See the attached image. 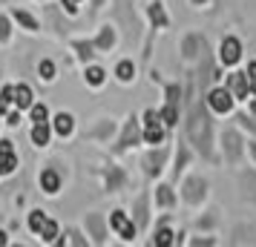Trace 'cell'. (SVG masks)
I'll return each mask as SVG.
<instances>
[{
    "instance_id": "cell-1",
    "label": "cell",
    "mask_w": 256,
    "mask_h": 247,
    "mask_svg": "<svg viewBox=\"0 0 256 247\" xmlns=\"http://www.w3.org/2000/svg\"><path fill=\"white\" fill-rule=\"evenodd\" d=\"M187 138H190V144H196V150L204 158H216L213 155V141H210V115L198 98H190V109H187Z\"/></svg>"
},
{
    "instance_id": "cell-2",
    "label": "cell",
    "mask_w": 256,
    "mask_h": 247,
    "mask_svg": "<svg viewBox=\"0 0 256 247\" xmlns=\"http://www.w3.org/2000/svg\"><path fill=\"white\" fill-rule=\"evenodd\" d=\"M141 138H144V130H138V118L130 115L127 121H124V130H121V135H118V141H116V155L132 150Z\"/></svg>"
},
{
    "instance_id": "cell-3",
    "label": "cell",
    "mask_w": 256,
    "mask_h": 247,
    "mask_svg": "<svg viewBox=\"0 0 256 247\" xmlns=\"http://www.w3.org/2000/svg\"><path fill=\"white\" fill-rule=\"evenodd\" d=\"M110 227L116 230V236L121 239V242H136L138 224L132 222L124 210H112V213H110Z\"/></svg>"
},
{
    "instance_id": "cell-4",
    "label": "cell",
    "mask_w": 256,
    "mask_h": 247,
    "mask_svg": "<svg viewBox=\"0 0 256 247\" xmlns=\"http://www.w3.org/2000/svg\"><path fill=\"white\" fill-rule=\"evenodd\" d=\"M18 167H20V155L14 150V141L12 138H0V178L14 176Z\"/></svg>"
},
{
    "instance_id": "cell-5",
    "label": "cell",
    "mask_w": 256,
    "mask_h": 247,
    "mask_svg": "<svg viewBox=\"0 0 256 247\" xmlns=\"http://www.w3.org/2000/svg\"><path fill=\"white\" fill-rule=\"evenodd\" d=\"M164 127L167 124H162V115L156 109H147L144 112V141L147 144H152V147L164 144Z\"/></svg>"
},
{
    "instance_id": "cell-6",
    "label": "cell",
    "mask_w": 256,
    "mask_h": 247,
    "mask_svg": "<svg viewBox=\"0 0 256 247\" xmlns=\"http://www.w3.org/2000/svg\"><path fill=\"white\" fill-rule=\"evenodd\" d=\"M167 155H170V150L164 147V144H158V147H152L150 153L141 158V164H144V173L150 178H156V176H162V170H164V164H167Z\"/></svg>"
},
{
    "instance_id": "cell-7",
    "label": "cell",
    "mask_w": 256,
    "mask_h": 247,
    "mask_svg": "<svg viewBox=\"0 0 256 247\" xmlns=\"http://www.w3.org/2000/svg\"><path fill=\"white\" fill-rule=\"evenodd\" d=\"M208 181L202 176H187L184 178V190H182V196H184L187 204H202V201L208 199Z\"/></svg>"
},
{
    "instance_id": "cell-8",
    "label": "cell",
    "mask_w": 256,
    "mask_h": 247,
    "mask_svg": "<svg viewBox=\"0 0 256 247\" xmlns=\"http://www.w3.org/2000/svg\"><path fill=\"white\" fill-rule=\"evenodd\" d=\"M38 184H40V193H44V196H58L64 178H60V173L55 167H44V170L38 173Z\"/></svg>"
},
{
    "instance_id": "cell-9",
    "label": "cell",
    "mask_w": 256,
    "mask_h": 247,
    "mask_svg": "<svg viewBox=\"0 0 256 247\" xmlns=\"http://www.w3.org/2000/svg\"><path fill=\"white\" fill-rule=\"evenodd\" d=\"M208 40L202 35H196V32H190V35H184V40H182V55H184L187 60H196L198 55H204L208 52Z\"/></svg>"
},
{
    "instance_id": "cell-10",
    "label": "cell",
    "mask_w": 256,
    "mask_h": 247,
    "mask_svg": "<svg viewBox=\"0 0 256 247\" xmlns=\"http://www.w3.org/2000/svg\"><path fill=\"white\" fill-rule=\"evenodd\" d=\"M9 14H12V20L24 32H29V35H38L40 32V20H38L35 14L29 12V9H20V6H14V9H9Z\"/></svg>"
},
{
    "instance_id": "cell-11",
    "label": "cell",
    "mask_w": 256,
    "mask_h": 247,
    "mask_svg": "<svg viewBox=\"0 0 256 247\" xmlns=\"http://www.w3.org/2000/svg\"><path fill=\"white\" fill-rule=\"evenodd\" d=\"M84 224H86V233L92 236L95 245H106V224H104V216L101 213H86Z\"/></svg>"
},
{
    "instance_id": "cell-12",
    "label": "cell",
    "mask_w": 256,
    "mask_h": 247,
    "mask_svg": "<svg viewBox=\"0 0 256 247\" xmlns=\"http://www.w3.org/2000/svg\"><path fill=\"white\" fill-rule=\"evenodd\" d=\"M219 58H222L224 66H236V63H239V58H242V43H239V37H224V40H222Z\"/></svg>"
},
{
    "instance_id": "cell-13",
    "label": "cell",
    "mask_w": 256,
    "mask_h": 247,
    "mask_svg": "<svg viewBox=\"0 0 256 247\" xmlns=\"http://www.w3.org/2000/svg\"><path fill=\"white\" fill-rule=\"evenodd\" d=\"M222 147H224L228 161H230V164H236V161H239V155H242V141H239V132H236V130H224V132H222Z\"/></svg>"
},
{
    "instance_id": "cell-14",
    "label": "cell",
    "mask_w": 256,
    "mask_h": 247,
    "mask_svg": "<svg viewBox=\"0 0 256 247\" xmlns=\"http://www.w3.org/2000/svg\"><path fill=\"white\" fill-rule=\"evenodd\" d=\"M52 121H46V124H32V130H29V141H32V147H38V150H46L49 141H52Z\"/></svg>"
},
{
    "instance_id": "cell-15",
    "label": "cell",
    "mask_w": 256,
    "mask_h": 247,
    "mask_svg": "<svg viewBox=\"0 0 256 247\" xmlns=\"http://www.w3.org/2000/svg\"><path fill=\"white\" fill-rule=\"evenodd\" d=\"M52 130H55L58 138H70L75 132V115L72 112H55L52 115Z\"/></svg>"
},
{
    "instance_id": "cell-16",
    "label": "cell",
    "mask_w": 256,
    "mask_h": 247,
    "mask_svg": "<svg viewBox=\"0 0 256 247\" xmlns=\"http://www.w3.org/2000/svg\"><path fill=\"white\" fill-rule=\"evenodd\" d=\"M208 104L216 112H230L233 109V92L230 89H210L208 92Z\"/></svg>"
},
{
    "instance_id": "cell-17",
    "label": "cell",
    "mask_w": 256,
    "mask_h": 247,
    "mask_svg": "<svg viewBox=\"0 0 256 247\" xmlns=\"http://www.w3.org/2000/svg\"><path fill=\"white\" fill-rule=\"evenodd\" d=\"M35 104V89L29 86V83L18 81L14 83V106L20 109V112H29V106Z\"/></svg>"
},
{
    "instance_id": "cell-18",
    "label": "cell",
    "mask_w": 256,
    "mask_h": 247,
    "mask_svg": "<svg viewBox=\"0 0 256 247\" xmlns=\"http://www.w3.org/2000/svg\"><path fill=\"white\" fill-rule=\"evenodd\" d=\"M132 222L138 224V230H144L147 222H150V196L147 193H141L136 204H132Z\"/></svg>"
},
{
    "instance_id": "cell-19",
    "label": "cell",
    "mask_w": 256,
    "mask_h": 247,
    "mask_svg": "<svg viewBox=\"0 0 256 247\" xmlns=\"http://www.w3.org/2000/svg\"><path fill=\"white\" fill-rule=\"evenodd\" d=\"M116 17L118 20H124V23L130 26V40H136L138 37V23H136V14H132V9H130V0H118L116 6Z\"/></svg>"
},
{
    "instance_id": "cell-20",
    "label": "cell",
    "mask_w": 256,
    "mask_h": 247,
    "mask_svg": "<svg viewBox=\"0 0 256 247\" xmlns=\"http://www.w3.org/2000/svg\"><path fill=\"white\" fill-rule=\"evenodd\" d=\"M70 49L78 55V60H84V63H90V60L98 55L95 40H84V37H75V40H70Z\"/></svg>"
},
{
    "instance_id": "cell-21",
    "label": "cell",
    "mask_w": 256,
    "mask_h": 247,
    "mask_svg": "<svg viewBox=\"0 0 256 247\" xmlns=\"http://www.w3.org/2000/svg\"><path fill=\"white\" fill-rule=\"evenodd\" d=\"M228 89L233 92V98L244 101L248 92H250V86H248V75H244V72H230V75H228Z\"/></svg>"
},
{
    "instance_id": "cell-22",
    "label": "cell",
    "mask_w": 256,
    "mask_h": 247,
    "mask_svg": "<svg viewBox=\"0 0 256 247\" xmlns=\"http://www.w3.org/2000/svg\"><path fill=\"white\" fill-rule=\"evenodd\" d=\"M112 132H116V121H112V118H101L92 130L86 132V138H95V141H110V138H112Z\"/></svg>"
},
{
    "instance_id": "cell-23",
    "label": "cell",
    "mask_w": 256,
    "mask_h": 247,
    "mask_svg": "<svg viewBox=\"0 0 256 247\" xmlns=\"http://www.w3.org/2000/svg\"><path fill=\"white\" fill-rule=\"evenodd\" d=\"M84 83H86L90 89H101V86L106 83V72H104V66L86 63V69H84Z\"/></svg>"
},
{
    "instance_id": "cell-24",
    "label": "cell",
    "mask_w": 256,
    "mask_h": 247,
    "mask_svg": "<svg viewBox=\"0 0 256 247\" xmlns=\"http://www.w3.org/2000/svg\"><path fill=\"white\" fill-rule=\"evenodd\" d=\"M92 40H95V46H98V52H110V49L116 46L118 35H116V29H112V26H101V29H98V35H95Z\"/></svg>"
},
{
    "instance_id": "cell-25",
    "label": "cell",
    "mask_w": 256,
    "mask_h": 247,
    "mask_svg": "<svg viewBox=\"0 0 256 247\" xmlns=\"http://www.w3.org/2000/svg\"><path fill=\"white\" fill-rule=\"evenodd\" d=\"M104 184L110 193H118V190L127 184V176H124V170L121 167H110V170H104Z\"/></svg>"
},
{
    "instance_id": "cell-26",
    "label": "cell",
    "mask_w": 256,
    "mask_h": 247,
    "mask_svg": "<svg viewBox=\"0 0 256 247\" xmlns=\"http://www.w3.org/2000/svg\"><path fill=\"white\" fill-rule=\"evenodd\" d=\"M147 14H150L152 29H164V26L170 23V17H167V12H164V6L158 3V0H152L150 6H147Z\"/></svg>"
},
{
    "instance_id": "cell-27",
    "label": "cell",
    "mask_w": 256,
    "mask_h": 247,
    "mask_svg": "<svg viewBox=\"0 0 256 247\" xmlns=\"http://www.w3.org/2000/svg\"><path fill=\"white\" fill-rule=\"evenodd\" d=\"M38 78H40L44 83H52L55 78H58V63L49 60V58H44L40 63H38Z\"/></svg>"
},
{
    "instance_id": "cell-28",
    "label": "cell",
    "mask_w": 256,
    "mask_h": 247,
    "mask_svg": "<svg viewBox=\"0 0 256 247\" xmlns=\"http://www.w3.org/2000/svg\"><path fill=\"white\" fill-rule=\"evenodd\" d=\"M156 204L164 207V210H170L176 204V196H173V187H170V184H158V187H156Z\"/></svg>"
},
{
    "instance_id": "cell-29",
    "label": "cell",
    "mask_w": 256,
    "mask_h": 247,
    "mask_svg": "<svg viewBox=\"0 0 256 247\" xmlns=\"http://www.w3.org/2000/svg\"><path fill=\"white\" fill-rule=\"evenodd\" d=\"M9 109H14V83H3L0 86V115H6Z\"/></svg>"
},
{
    "instance_id": "cell-30",
    "label": "cell",
    "mask_w": 256,
    "mask_h": 247,
    "mask_svg": "<svg viewBox=\"0 0 256 247\" xmlns=\"http://www.w3.org/2000/svg\"><path fill=\"white\" fill-rule=\"evenodd\" d=\"M29 121H32V124H46V121H52L49 106L44 104V101H35V104L29 106Z\"/></svg>"
},
{
    "instance_id": "cell-31",
    "label": "cell",
    "mask_w": 256,
    "mask_h": 247,
    "mask_svg": "<svg viewBox=\"0 0 256 247\" xmlns=\"http://www.w3.org/2000/svg\"><path fill=\"white\" fill-rule=\"evenodd\" d=\"M46 222H49V216H46V210H32L29 213V230H32V233L35 236H40V230H44V227H46Z\"/></svg>"
},
{
    "instance_id": "cell-32",
    "label": "cell",
    "mask_w": 256,
    "mask_h": 247,
    "mask_svg": "<svg viewBox=\"0 0 256 247\" xmlns=\"http://www.w3.org/2000/svg\"><path fill=\"white\" fill-rule=\"evenodd\" d=\"M116 78H118L121 83H130L132 78H136V63H132V60H118Z\"/></svg>"
},
{
    "instance_id": "cell-33",
    "label": "cell",
    "mask_w": 256,
    "mask_h": 247,
    "mask_svg": "<svg viewBox=\"0 0 256 247\" xmlns=\"http://www.w3.org/2000/svg\"><path fill=\"white\" fill-rule=\"evenodd\" d=\"M58 236H60L58 222H55V219H49V222H46V227L40 230V236H38V239H40L44 245H55V242H58Z\"/></svg>"
},
{
    "instance_id": "cell-34",
    "label": "cell",
    "mask_w": 256,
    "mask_h": 247,
    "mask_svg": "<svg viewBox=\"0 0 256 247\" xmlns=\"http://www.w3.org/2000/svg\"><path fill=\"white\" fill-rule=\"evenodd\" d=\"M173 236H176V233L162 222V224H158V230H156V236H152V245H156V247H167V245H173V242H176Z\"/></svg>"
},
{
    "instance_id": "cell-35",
    "label": "cell",
    "mask_w": 256,
    "mask_h": 247,
    "mask_svg": "<svg viewBox=\"0 0 256 247\" xmlns=\"http://www.w3.org/2000/svg\"><path fill=\"white\" fill-rule=\"evenodd\" d=\"M12 14H0V46H6L12 40Z\"/></svg>"
},
{
    "instance_id": "cell-36",
    "label": "cell",
    "mask_w": 256,
    "mask_h": 247,
    "mask_svg": "<svg viewBox=\"0 0 256 247\" xmlns=\"http://www.w3.org/2000/svg\"><path fill=\"white\" fill-rule=\"evenodd\" d=\"M158 115H162V121L167 124V127H176V124H178V106L176 104H164L162 109H158Z\"/></svg>"
},
{
    "instance_id": "cell-37",
    "label": "cell",
    "mask_w": 256,
    "mask_h": 247,
    "mask_svg": "<svg viewBox=\"0 0 256 247\" xmlns=\"http://www.w3.org/2000/svg\"><path fill=\"white\" fill-rule=\"evenodd\" d=\"M187 158H190V155H187V147H184V141H182V144H178V153H176V170H173L176 178L182 176V167L187 164Z\"/></svg>"
},
{
    "instance_id": "cell-38",
    "label": "cell",
    "mask_w": 256,
    "mask_h": 247,
    "mask_svg": "<svg viewBox=\"0 0 256 247\" xmlns=\"http://www.w3.org/2000/svg\"><path fill=\"white\" fill-rule=\"evenodd\" d=\"M20 121H24V112H20L18 106L6 112V127H20Z\"/></svg>"
},
{
    "instance_id": "cell-39",
    "label": "cell",
    "mask_w": 256,
    "mask_h": 247,
    "mask_svg": "<svg viewBox=\"0 0 256 247\" xmlns=\"http://www.w3.org/2000/svg\"><path fill=\"white\" fill-rule=\"evenodd\" d=\"M244 75H248V86H250V92L256 95V60H250V63H248Z\"/></svg>"
},
{
    "instance_id": "cell-40",
    "label": "cell",
    "mask_w": 256,
    "mask_h": 247,
    "mask_svg": "<svg viewBox=\"0 0 256 247\" xmlns=\"http://www.w3.org/2000/svg\"><path fill=\"white\" fill-rule=\"evenodd\" d=\"M78 6H81V0H60V9L66 14H72V17L78 14Z\"/></svg>"
},
{
    "instance_id": "cell-41",
    "label": "cell",
    "mask_w": 256,
    "mask_h": 247,
    "mask_svg": "<svg viewBox=\"0 0 256 247\" xmlns=\"http://www.w3.org/2000/svg\"><path fill=\"white\" fill-rule=\"evenodd\" d=\"M9 245H12L9 233H6V230H0V247H9Z\"/></svg>"
},
{
    "instance_id": "cell-42",
    "label": "cell",
    "mask_w": 256,
    "mask_h": 247,
    "mask_svg": "<svg viewBox=\"0 0 256 247\" xmlns=\"http://www.w3.org/2000/svg\"><path fill=\"white\" fill-rule=\"evenodd\" d=\"M104 3H106V0H92V12H98V9H101Z\"/></svg>"
},
{
    "instance_id": "cell-43",
    "label": "cell",
    "mask_w": 256,
    "mask_h": 247,
    "mask_svg": "<svg viewBox=\"0 0 256 247\" xmlns=\"http://www.w3.org/2000/svg\"><path fill=\"white\" fill-rule=\"evenodd\" d=\"M248 150H250V155L256 158V141H250V144H248Z\"/></svg>"
},
{
    "instance_id": "cell-44",
    "label": "cell",
    "mask_w": 256,
    "mask_h": 247,
    "mask_svg": "<svg viewBox=\"0 0 256 247\" xmlns=\"http://www.w3.org/2000/svg\"><path fill=\"white\" fill-rule=\"evenodd\" d=\"M193 3H196V6H202V3H208V0H193Z\"/></svg>"
},
{
    "instance_id": "cell-45",
    "label": "cell",
    "mask_w": 256,
    "mask_h": 247,
    "mask_svg": "<svg viewBox=\"0 0 256 247\" xmlns=\"http://www.w3.org/2000/svg\"><path fill=\"white\" fill-rule=\"evenodd\" d=\"M0 75H3V66H0Z\"/></svg>"
},
{
    "instance_id": "cell-46",
    "label": "cell",
    "mask_w": 256,
    "mask_h": 247,
    "mask_svg": "<svg viewBox=\"0 0 256 247\" xmlns=\"http://www.w3.org/2000/svg\"><path fill=\"white\" fill-rule=\"evenodd\" d=\"M0 118H3V115H0Z\"/></svg>"
}]
</instances>
